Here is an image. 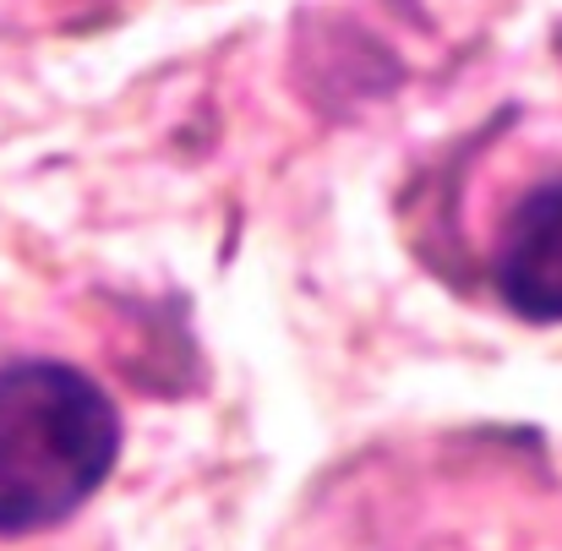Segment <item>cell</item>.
I'll return each instance as SVG.
<instances>
[{
    "mask_svg": "<svg viewBox=\"0 0 562 551\" xmlns=\"http://www.w3.org/2000/svg\"><path fill=\"white\" fill-rule=\"evenodd\" d=\"M121 459V415L66 361L0 367V536L71 519Z\"/></svg>",
    "mask_w": 562,
    "mask_h": 551,
    "instance_id": "cell-1",
    "label": "cell"
},
{
    "mask_svg": "<svg viewBox=\"0 0 562 551\" xmlns=\"http://www.w3.org/2000/svg\"><path fill=\"white\" fill-rule=\"evenodd\" d=\"M492 279L514 317L562 323V176H547L514 202L497 235Z\"/></svg>",
    "mask_w": 562,
    "mask_h": 551,
    "instance_id": "cell-2",
    "label": "cell"
}]
</instances>
